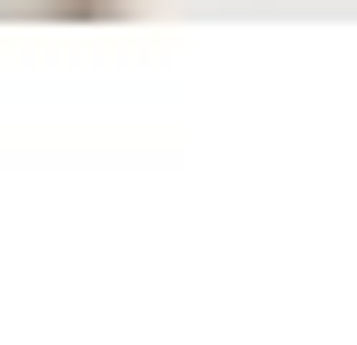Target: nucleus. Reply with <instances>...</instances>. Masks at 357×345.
Instances as JSON below:
<instances>
[]
</instances>
